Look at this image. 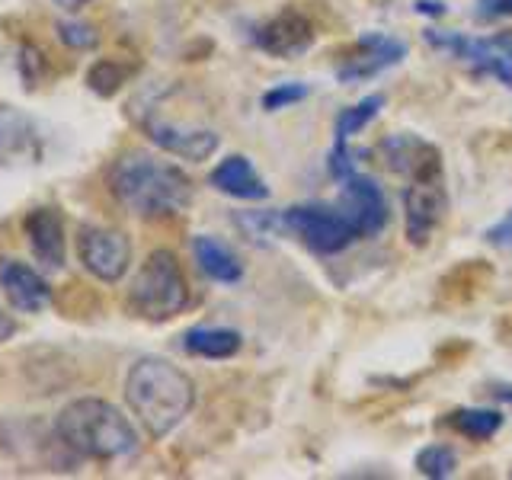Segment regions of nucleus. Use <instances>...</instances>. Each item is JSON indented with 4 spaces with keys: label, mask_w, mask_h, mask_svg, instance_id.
Instances as JSON below:
<instances>
[{
    "label": "nucleus",
    "mask_w": 512,
    "mask_h": 480,
    "mask_svg": "<svg viewBox=\"0 0 512 480\" xmlns=\"http://www.w3.org/2000/svg\"><path fill=\"white\" fill-rule=\"evenodd\" d=\"M141 128L160 151H167L180 160H192V164L208 160L221 144V138L212 132V128L192 125V122H173V119L160 116V112H148V116L141 119Z\"/></svg>",
    "instance_id": "obj_8"
},
{
    "label": "nucleus",
    "mask_w": 512,
    "mask_h": 480,
    "mask_svg": "<svg viewBox=\"0 0 512 480\" xmlns=\"http://www.w3.org/2000/svg\"><path fill=\"white\" fill-rule=\"evenodd\" d=\"M452 426L468 439H490L493 432H500L503 426V413L500 410H487V407H474V410H458L452 413Z\"/></svg>",
    "instance_id": "obj_21"
},
{
    "label": "nucleus",
    "mask_w": 512,
    "mask_h": 480,
    "mask_svg": "<svg viewBox=\"0 0 512 480\" xmlns=\"http://www.w3.org/2000/svg\"><path fill=\"white\" fill-rule=\"evenodd\" d=\"M458 468V455L448 445H426L420 455H416V471L429 480H442L452 477Z\"/></svg>",
    "instance_id": "obj_22"
},
{
    "label": "nucleus",
    "mask_w": 512,
    "mask_h": 480,
    "mask_svg": "<svg viewBox=\"0 0 512 480\" xmlns=\"http://www.w3.org/2000/svg\"><path fill=\"white\" fill-rule=\"evenodd\" d=\"M13 333H16V320L10 314L0 311V343H7Z\"/></svg>",
    "instance_id": "obj_30"
},
{
    "label": "nucleus",
    "mask_w": 512,
    "mask_h": 480,
    "mask_svg": "<svg viewBox=\"0 0 512 480\" xmlns=\"http://www.w3.org/2000/svg\"><path fill=\"white\" fill-rule=\"evenodd\" d=\"M192 256H196L199 269L205 272L212 282H221V285H234L244 279V266H240L237 256L221 244L218 237H208V234H199L192 240Z\"/></svg>",
    "instance_id": "obj_18"
},
{
    "label": "nucleus",
    "mask_w": 512,
    "mask_h": 480,
    "mask_svg": "<svg viewBox=\"0 0 512 480\" xmlns=\"http://www.w3.org/2000/svg\"><path fill=\"white\" fill-rule=\"evenodd\" d=\"M183 349L199 359H231L240 349V333L224 327H192L183 333Z\"/></svg>",
    "instance_id": "obj_19"
},
{
    "label": "nucleus",
    "mask_w": 512,
    "mask_h": 480,
    "mask_svg": "<svg viewBox=\"0 0 512 480\" xmlns=\"http://www.w3.org/2000/svg\"><path fill=\"white\" fill-rule=\"evenodd\" d=\"M314 23L295 7H285L282 13H276L272 20H266L256 32V45L263 48L272 58H295L304 55L314 45Z\"/></svg>",
    "instance_id": "obj_10"
},
{
    "label": "nucleus",
    "mask_w": 512,
    "mask_h": 480,
    "mask_svg": "<svg viewBox=\"0 0 512 480\" xmlns=\"http://www.w3.org/2000/svg\"><path fill=\"white\" fill-rule=\"evenodd\" d=\"M237 228L244 231L250 240H263V237H272L276 231H282V215L279 212H240L237 218Z\"/></svg>",
    "instance_id": "obj_24"
},
{
    "label": "nucleus",
    "mask_w": 512,
    "mask_h": 480,
    "mask_svg": "<svg viewBox=\"0 0 512 480\" xmlns=\"http://www.w3.org/2000/svg\"><path fill=\"white\" fill-rule=\"evenodd\" d=\"M125 400L151 439H167L196 407V384L180 365L144 356L128 368Z\"/></svg>",
    "instance_id": "obj_2"
},
{
    "label": "nucleus",
    "mask_w": 512,
    "mask_h": 480,
    "mask_svg": "<svg viewBox=\"0 0 512 480\" xmlns=\"http://www.w3.org/2000/svg\"><path fill=\"white\" fill-rule=\"evenodd\" d=\"M445 215V189L442 176L436 180H413L404 192V224H407V240L413 247L429 244L432 231Z\"/></svg>",
    "instance_id": "obj_9"
},
{
    "label": "nucleus",
    "mask_w": 512,
    "mask_h": 480,
    "mask_svg": "<svg viewBox=\"0 0 512 480\" xmlns=\"http://www.w3.org/2000/svg\"><path fill=\"white\" fill-rule=\"evenodd\" d=\"M77 256L93 279L116 285L125 279L128 263H132V244L128 237L106 224H84L77 231Z\"/></svg>",
    "instance_id": "obj_7"
},
{
    "label": "nucleus",
    "mask_w": 512,
    "mask_h": 480,
    "mask_svg": "<svg viewBox=\"0 0 512 480\" xmlns=\"http://www.w3.org/2000/svg\"><path fill=\"white\" fill-rule=\"evenodd\" d=\"M426 42L432 48H439V52H448L464 64H474L477 71H484L496 80H503L506 87H512V32L471 39V36H461V32L426 29Z\"/></svg>",
    "instance_id": "obj_6"
},
{
    "label": "nucleus",
    "mask_w": 512,
    "mask_h": 480,
    "mask_svg": "<svg viewBox=\"0 0 512 480\" xmlns=\"http://www.w3.org/2000/svg\"><path fill=\"white\" fill-rule=\"evenodd\" d=\"M125 77H128V68H122L119 61H112V58H103V61H96L90 74H87V84L93 93H100V96H112L122 84H125Z\"/></svg>",
    "instance_id": "obj_23"
},
{
    "label": "nucleus",
    "mask_w": 512,
    "mask_h": 480,
    "mask_svg": "<svg viewBox=\"0 0 512 480\" xmlns=\"http://www.w3.org/2000/svg\"><path fill=\"white\" fill-rule=\"evenodd\" d=\"M343 199H346V212L356 221L362 237H375L384 224H388V196H384V189L372 176H362V173L346 176Z\"/></svg>",
    "instance_id": "obj_15"
},
{
    "label": "nucleus",
    "mask_w": 512,
    "mask_h": 480,
    "mask_svg": "<svg viewBox=\"0 0 512 480\" xmlns=\"http://www.w3.org/2000/svg\"><path fill=\"white\" fill-rule=\"evenodd\" d=\"M45 144L36 122L20 109L0 103V167H26L39 164Z\"/></svg>",
    "instance_id": "obj_11"
},
{
    "label": "nucleus",
    "mask_w": 512,
    "mask_h": 480,
    "mask_svg": "<svg viewBox=\"0 0 512 480\" xmlns=\"http://www.w3.org/2000/svg\"><path fill=\"white\" fill-rule=\"evenodd\" d=\"M55 4H58L61 10H80V7H87L90 0H55Z\"/></svg>",
    "instance_id": "obj_31"
},
{
    "label": "nucleus",
    "mask_w": 512,
    "mask_h": 480,
    "mask_svg": "<svg viewBox=\"0 0 512 480\" xmlns=\"http://www.w3.org/2000/svg\"><path fill=\"white\" fill-rule=\"evenodd\" d=\"M208 183H212L218 192H224V196H231V199L263 202L269 196V186L263 183V176L253 170V164L244 154L224 157L221 164L212 170V176H208Z\"/></svg>",
    "instance_id": "obj_17"
},
{
    "label": "nucleus",
    "mask_w": 512,
    "mask_h": 480,
    "mask_svg": "<svg viewBox=\"0 0 512 480\" xmlns=\"http://www.w3.org/2000/svg\"><path fill=\"white\" fill-rule=\"evenodd\" d=\"M55 436L80 458L116 461L138 452V429L103 397H77L58 413Z\"/></svg>",
    "instance_id": "obj_3"
},
{
    "label": "nucleus",
    "mask_w": 512,
    "mask_h": 480,
    "mask_svg": "<svg viewBox=\"0 0 512 480\" xmlns=\"http://www.w3.org/2000/svg\"><path fill=\"white\" fill-rule=\"evenodd\" d=\"M381 109H384V96L381 93H372V96H365V100L356 103L352 109H343L340 119H336V144H349V138L359 135Z\"/></svg>",
    "instance_id": "obj_20"
},
{
    "label": "nucleus",
    "mask_w": 512,
    "mask_h": 480,
    "mask_svg": "<svg viewBox=\"0 0 512 480\" xmlns=\"http://www.w3.org/2000/svg\"><path fill=\"white\" fill-rule=\"evenodd\" d=\"M487 240H490L493 247L512 250V212H509L500 224H493V228L487 231Z\"/></svg>",
    "instance_id": "obj_27"
},
{
    "label": "nucleus",
    "mask_w": 512,
    "mask_h": 480,
    "mask_svg": "<svg viewBox=\"0 0 512 480\" xmlns=\"http://www.w3.org/2000/svg\"><path fill=\"white\" fill-rule=\"evenodd\" d=\"M23 234L32 247V256L45 269H61L64 256H68V244H64V221L55 205L32 208L23 218Z\"/></svg>",
    "instance_id": "obj_16"
},
{
    "label": "nucleus",
    "mask_w": 512,
    "mask_h": 480,
    "mask_svg": "<svg viewBox=\"0 0 512 480\" xmlns=\"http://www.w3.org/2000/svg\"><path fill=\"white\" fill-rule=\"evenodd\" d=\"M0 288L10 301L13 311L20 314H39L52 304V288L36 269L13 256H0Z\"/></svg>",
    "instance_id": "obj_13"
},
{
    "label": "nucleus",
    "mask_w": 512,
    "mask_h": 480,
    "mask_svg": "<svg viewBox=\"0 0 512 480\" xmlns=\"http://www.w3.org/2000/svg\"><path fill=\"white\" fill-rule=\"evenodd\" d=\"M404 55H407V45L400 39L384 36V32H365L359 39V52L349 55L340 68H336V77H340L343 84H362V80L397 64Z\"/></svg>",
    "instance_id": "obj_12"
},
{
    "label": "nucleus",
    "mask_w": 512,
    "mask_h": 480,
    "mask_svg": "<svg viewBox=\"0 0 512 480\" xmlns=\"http://www.w3.org/2000/svg\"><path fill=\"white\" fill-rule=\"evenodd\" d=\"M311 96V87L301 84V80H292V84H279L263 93V109L266 112H279V109H288L295 103H304Z\"/></svg>",
    "instance_id": "obj_26"
},
{
    "label": "nucleus",
    "mask_w": 512,
    "mask_h": 480,
    "mask_svg": "<svg viewBox=\"0 0 512 480\" xmlns=\"http://www.w3.org/2000/svg\"><path fill=\"white\" fill-rule=\"evenodd\" d=\"M282 224L304 240V247L324 256L340 253L362 237L349 212H336L330 205H295L282 212Z\"/></svg>",
    "instance_id": "obj_5"
},
{
    "label": "nucleus",
    "mask_w": 512,
    "mask_h": 480,
    "mask_svg": "<svg viewBox=\"0 0 512 480\" xmlns=\"http://www.w3.org/2000/svg\"><path fill=\"white\" fill-rule=\"evenodd\" d=\"M58 39L68 45L71 52H90V48L100 45V32H96L90 23L64 20V23H58Z\"/></svg>",
    "instance_id": "obj_25"
},
{
    "label": "nucleus",
    "mask_w": 512,
    "mask_h": 480,
    "mask_svg": "<svg viewBox=\"0 0 512 480\" xmlns=\"http://www.w3.org/2000/svg\"><path fill=\"white\" fill-rule=\"evenodd\" d=\"M413 10H416V13H426V16H445L448 7L442 4V0H416Z\"/></svg>",
    "instance_id": "obj_29"
},
{
    "label": "nucleus",
    "mask_w": 512,
    "mask_h": 480,
    "mask_svg": "<svg viewBox=\"0 0 512 480\" xmlns=\"http://www.w3.org/2000/svg\"><path fill=\"white\" fill-rule=\"evenodd\" d=\"M109 189L122 208L138 218H170L192 202V180L167 160L144 151L122 154L109 170Z\"/></svg>",
    "instance_id": "obj_1"
},
{
    "label": "nucleus",
    "mask_w": 512,
    "mask_h": 480,
    "mask_svg": "<svg viewBox=\"0 0 512 480\" xmlns=\"http://www.w3.org/2000/svg\"><path fill=\"white\" fill-rule=\"evenodd\" d=\"M189 304V282L180 269V260L170 250H154L148 260L135 272L132 285H128V311L141 320H160L176 317Z\"/></svg>",
    "instance_id": "obj_4"
},
{
    "label": "nucleus",
    "mask_w": 512,
    "mask_h": 480,
    "mask_svg": "<svg viewBox=\"0 0 512 480\" xmlns=\"http://www.w3.org/2000/svg\"><path fill=\"white\" fill-rule=\"evenodd\" d=\"M381 154L394 173H404L410 180H436L442 176V154L436 144L416 135H391L381 141Z\"/></svg>",
    "instance_id": "obj_14"
},
{
    "label": "nucleus",
    "mask_w": 512,
    "mask_h": 480,
    "mask_svg": "<svg viewBox=\"0 0 512 480\" xmlns=\"http://www.w3.org/2000/svg\"><path fill=\"white\" fill-rule=\"evenodd\" d=\"M480 16H512V0H477Z\"/></svg>",
    "instance_id": "obj_28"
}]
</instances>
